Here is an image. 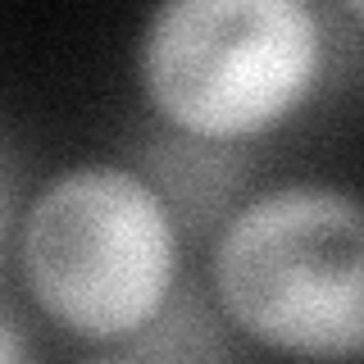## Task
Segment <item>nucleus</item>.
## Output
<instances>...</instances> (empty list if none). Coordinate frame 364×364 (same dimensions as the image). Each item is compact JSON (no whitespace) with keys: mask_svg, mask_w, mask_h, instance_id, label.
Listing matches in <instances>:
<instances>
[{"mask_svg":"<svg viewBox=\"0 0 364 364\" xmlns=\"http://www.w3.org/2000/svg\"><path fill=\"white\" fill-rule=\"evenodd\" d=\"M128 168L146 178V187L164 200L178 232L205 237L228 223V214L242 205L246 178L255 168L242 146L205 141L164 119L141 123L128 136Z\"/></svg>","mask_w":364,"mask_h":364,"instance_id":"20e7f679","label":"nucleus"},{"mask_svg":"<svg viewBox=\"0 0 364 364\" xmlns=\"http://www.w3.org/2000/svg\"><path fill=\"white\" fill-rule=\"evenodd\" d=\"M14 255L50 323L82 341H128L178 282V228L136 168L91 159L23 205Z\"/></svg>","mask_w":364,"mask_h":364,"instance_id":"f03ea898","label":"nucleus"},{"mask_svg":"<svg viewBox=\"0 0 364 364\" xmlns=\"http://www.w3.org/2000/svg\"><path fill=\"white\" fill-rule=\"evenodd\" d=\"M91 364H136V360H128V355H114V360H91Z\"/></svg>","mask_w":364,"mask_h":364,"instance_id":"6e6552de","label":"nucleus"},{"mask_svg":"<svg viewBox=\"0 0 364 364\" xmlns=\"http://www.w3.org/2000/svg\"><path fill=\"white\" fill-rule=\"evenodd\" d=\"M323 46V18L305 0H168L141 28L136 73L155 119L242 146L314 96Z\"/></svg>","mask_w":364,"mask_h":364,"instance_id":"7ed1b4c3","label":"nucleus"},{"mask_svg":"<svg viewBox=\"0 0 364 364\" xmlns=\"http://www.w3.org/2000/svg\"><path fill=\"white\" fill-rule=\"evenodd\" d=\"M18 219H23V164L18 151L0 136V269L18 242Z\"/></svg>","mask_w":364,"mask_h":364,"instance_id":"423d86ee","label":"nucleus"},{"mask_svg":"<svg viewBox=\"0 0 364 364\" xmlns=\"http://www.w3.org/2000/svg\"><path fill=\"white\" fill-rule=\"evenodd\" d=\"M0 364H32V346L9 310H0Z\"/></svg>","mask_w":364,"mask_h":364,"instance_id":"0eeeda50","label":"nucleus"},{"mask_svg":"<svg viewBox=\"0 0 364 364\" xmlns=\"http://www.w3.org/2000/svg\"><path fill=\"white\" fill-rule=\"evenodd\" d=\"M128 360L136 364H232V341L223 333V310L214 291L196 278L173 282L168 301L146 328L128 337Z\"/></svg>","mask_w":364,"mask_h":364,"instance_id":"39448f33","label":"nucleus"},{"mask_svg":"<svg viewBox=\"0 0 364 364\" xmlns=\"http://www.w3.org/2000/svg\"><path fill=\"white\" fill-rule=\"evenodd\" d=\"M228 323L296 360L364 350V210L350 191L287 182L242 200L210 255Z\"/></svg>","mask_w":364,"mask_h":364,"instance_id":"f257e3e1","label":"nucleus"}]
</instances>
